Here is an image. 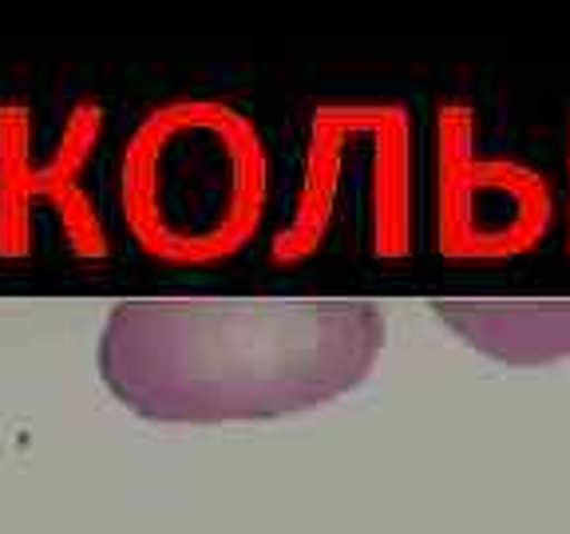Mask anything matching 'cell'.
<instances>
[{
	"instance_id": "2",
	"label": "cell",
	"mask_w": 570,
	"mask_h": 534,
	"mask_svg": "<svg viewBox=\"0 0 570 534\" xmlns=\"http://www.w3.org/2000/svg\"><path fill=\"white\" fill-rule=\"evenodd\" d=\"M266 202L258 131L218 103L151 116L124 159L127 222L142 249L178 261L223 258L254 234Z\"/></svg>"
},
{
	"instance_id": "3",
	"label": "cell",
	"mask_w": 570,
	"mask_h": 534,
	"mask_svg": "<svg viewBox=\"0 0 570 534\" xmlns=\"http://www.w3.org/2000/svg\"><path fill=\"white\" fill-rule=\"evenodd\" d=\"M436 313L472 348L508 365H547L570 353V305L440 301Z\"/></svg>"
},
{
	"instance_id": "1",
	"label": "cell",
	"mask_w": 570,
	"mask_h": 534,
	"mask_svg": "<svg viewBox=\"0 0 570 534\" xmlns=\"http://www.w3.org/2000/svg\"><path fill=\"white\" fill-rule=\"evenodd\" d=\"M381 348L368 301H124L104 325L99 373L142 419L223 424L337 400Z\"/></svg>"
}]
</instances>
